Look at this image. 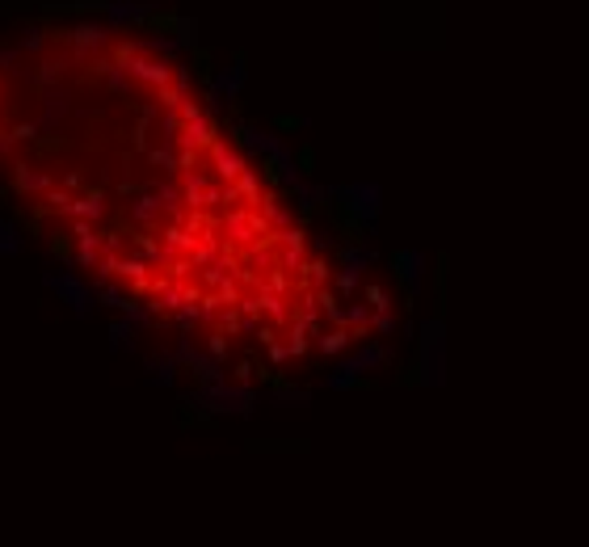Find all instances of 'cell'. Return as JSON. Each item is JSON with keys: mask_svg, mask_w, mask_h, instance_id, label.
Listing matches in <instances>:
<instances>
[{"mask_svg": "<svg viewBox=\"0 0 589 547\" xmlns=\"http://www.w3.org/2000/svg\"><path fill=\"white\" fill-rule=\"evenodd\" d=\"M101 68H0V181L123 307L240 366L341 354L370 328L350 269L181 72L135 46Z\"/></svg>", "mask_w": 589, "mask_h": 547, "instance_id": "6da1fadb", "label": "cell"}]
</instances>
